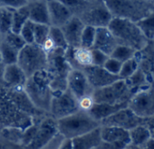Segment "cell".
Masks as SVG:
<instances>
[{"mask_svg":"<svg viewBox=\"0 0 154 149\" xmlns=\"http://www.w3.org/2000/svg\"><path fill=\"white\" fill-rule=\"evenodd\" d=\"M136 52H137L136 50H134V49H132L131 47L118 44L114 48L112 52L111 53L110 57H112V58L118 60L121 62H124V61H128V60H130L131 58H134Z\"/></svg>","mask_w":154,"mask_h":149,"instance_id":"cell-31","label":"cell"},{"mask_svg":"<svg viewBox=\"0 0 154 149\" xmlns=\"http://www.w3.org/2000/svg\"><path fill=\"white\" fill-rule=\"evenodd\" d=\"M78 110V100L68 89L61 93L53 94L49 114L56 120L72 115Z\"/></svg>","mask_w":154,"mask_h":149,"instance_id":"cell-10","label":"cell"},{"mask_svg":"<svg viewBox=\"0 0 154 149\" xmlns=\"http://www.w3.org/2000/svg\"><path fill=\"white\" fill-rule=\"evenodd\" d=\"M107 27L118 44L131 47L136 51L141 50L149 42L144 36L136 22L130 19L112 17Z\"/></svg>","mask_w":154,"mask_h":149,"instance_id":"cell-2","label":"cell"},{"mask_svg":"<svg viewBox=\"0 0 154 149\" xmlns=\"http://www.w3.org/2000/svg\"><path fill=\"white\" fill-rule=\"evenodd\" d=\"M48 39L52 43L54 48L66 50L69 47L67 44V42L65 40V37L63 34V31L60 27L50 26Z\"/></svg>","mask_w":154,"mask_h":149,"instance_id":"cell-29","label":"cell"},{"mask_svg":"<svg viewBox=\"0 0 154 149\" xmlns=\"http://www.w3.org/2000/svg\"><path fill=\"white\" fill-rule=\"evenodd\" d=\"M50 26L62 27L73 16L61 0H47Z\"/></svg>","mask_w":154,"mask_h":149,"instance_id":"cell-15","label":"cell"},{"mask_svg":"<svg viewBox=\"0 0 154 149\" xmlns=\"http://www.w3.org/2000/svg\"><path fill=\"white\" fill-rule=\"evenodd\" d=\"M128 149H142L141 146H139V145H129L127 146Z\"/></svg>","mask_w":154,"mask_h":149,"instance_id":"cell-47","label":"cell"},{"mask_svg":"<svg viewBox=\"0 0 154 149\" xmlns=\"http://www.w3.org/2000/svg\"><path fill=\"white\" fill-rule=\"evenodd\" d=\"M27 1H28V3H29V2H32V1H35V0H27Z\"/></svg>","mask_w":154,"mask_h":149,"instance_id":"cell-48","label":"cell"},{"mask_svg":"<svg viewBox=\"0 0 154 149\" xmlns=\"http://www.w3.org/2000/svg\"><path fill=\"white\" fill-rule=\"evenodd\" d=\"M28 4L27 0H0V8H11L17 9L26 6Z\"/></svg>","mask_w":154,"mask_h":149,"instance_id":"cell-39","label":"cell"},{"mask_svg":"<svg viewBox=\"0 0 154 149\" xmlns=\"http://www.w3.org/2000/svg\"><path fill=\"white\" fill-rule=\"evenodd\" d=\"M2 40H4L5 42H7L8 44H10L11 46H13L18 51H20L26 44V43L24 41V39L19 34L14 33L12 31L4 34Z\"/></svg>","mask_w":154,"mask_h":149,"instance_id":"cell-35","label":"cell"},{"mask_svg":"<svg viewBox=\"0 0 154 149\" xmlns=\"http://www.w3.org/2000/svg\"><path fill=\"white\" fill-rule=\"evenodd\" d=\"M13 11L11 8H0V34L4 35L11 31Z\"/></svg>","mask_w":154,"mask_h":149,"instance_id":"cell-30","label":"cell"},{"mask_svg":"<svg viewBox=\"0 0 154 149\" xmlns=\"http://www.w3.org/2000/svg\"><path fill=\"white\" fill-rule=\"evenodd\" d=\"M104 5L112 17H121L137 22L154 11L151 0H104Z\"/></svg>","mask_w":154,"mask_h":149,"instance_id":"cell-5","label":"cell"},{"mask_svg":"<svg viewBox=\"0 0 154 149\" xmlns=\"http://www.w3.org/2000/svg\"><path fill=\"white\" fill-rule=\"evenodd\" d=\"M125 149H128V148H127V147H126V148H125Z\"/></svg>","mask_w":154,"mask_h":149,"instance_id":"cell-49","label":"cell"},{"mask_svg":"<svg viewBox=\"0 0 154 149\" xmlns=\"http://www.w3.org/2000/svg\"><path fill=\"white\" fill-rule=\"evenodd\" d=\"M72 149H94L102 142L100 127L71 139Z\"/></svg>","mask_w":154,"mask_h":149,"instance_id":"cell-21","label":"cell"},{"mask_svg":"<svg viewBox=\"0 0 154 149\" xmlns=\"http://www.w3.org/2000/svg\"><path fill=\"white\" fill-rule=\"evenodd\" d=\"M85 25L78 16H72L61 27L68 46L76 48L81 46V36Z\"/></svg>","mask_w":154,"mask_h":149,"instance_id":"cell-17","label":"cell"},{"mask_svg":"<svg viewBox=\"0 0 154 149\" xmlns=\"http://www.w3.org/2000/svg\"><path fill=\"white\" fill-rule=\"evenodd\" d=\"M134 58L139 68L145 73L149 81L154 84V41H149L144 48L137 51Z\"/></svg>","mask_w":154,"mask_h":149,"instance_id":"cell-14","label":"cell"},{"mask_svg":"<svg viewBox=\"0 0 154 149\" xmlns=\"http://www.w3.org/2000/svg\"><path fill=\"white\" fill-rule=\"evenodd\" d=\"M19 51L8 44L4 40L0 41V54L6 65L17 63Z\"/></svg>","mask_w":154,"mask_h":149,"instance_id":"cell-27","label":"cell"},{"mask_svg":"<svg viewBox=\"0 0 154 149\" xmlns=\"http://www.w3.org/2000/svg\"><path fill=\"white\" fill-rule=\"evenodd\" d=\"M79 18L85 25H91L97 28L107 27L112 18V16L106 6L103 4L90 9L88 12L84 14L82 17Z\"/></svg>","mask_w":154,"mask_h":149,"instance_id":"cell-16","label":"cell"},{"mask_svg":"<svg viewBox=\"0 0 154 149\" xmlns=\"http://www.w3.org/2000/svg\"><path fill=\"white\" fill-rule=\"evenodd\" d=\"M29 20L35 24L50 25L47 0H35L28 3Z\"/></svg>","mask_w":154,"mask_h":149,"instance_id":"cell-20","label":"cell"},{"mask_svg":"<svg viewBox=\"0 0 154 149\" xmlns=\"http://www.w3.org/2000/svg\"><path fill=\"white\" fill-rule=\"evenodd\" d=\"M83 70L93 90L105 87L120 80L118 75L109 72L103 66L91 65L84 68Z\"/></svg>","mask_w":154,"mask_h":149,"instance_id":"cell-13","label":"cell"},{"mask_svg":"<svg viewBox=\"0 0 154 149\" xmlns=\"http://www.w3.org/2000/svg\"><path fill=\"white\" fill-rule=\"evenodd\" d=\"M136 24L149 41H154V11L137 21Z\"/></svg>","mask_w":154,"mask_h":149,"instance_id":"cell-28","label":"cell"},{"mask_svg":"<svg viewBox=\"0 0 154 149\" xmlns=\"http://www.w3.org/2000/svg\"><path fill=\"white\" fill-rule=\"evenodd\" d=\"M6 64L4 63L1 54H0V85L3 86V75H4V71H5Z\"/></svg>","mask_w":154,"mask_h":149,"instance_id":"cell-45","label":"cell"},{"mask_svg":"<svg viewBox=\"0 0 154 149\" xmlns=\"http://www.w3.org/2000/svg\"><path fill=\"white\" fill-rule=\"evenodd\" d=\"M59 149H72V142L71 139H64Z\"/></svg>","mask_w":154,"mask_h":149,"instance_id":"cell-46","label":"cell"},{"mask_svg":"<svg viewBox=\"0 0 154 149\" xmlns=\"http://www.w3.org/2000/svg\"><path fill=\"white\" fill-rule=\"evenodd\" d=\"M27 77L17 63L6 65L3 86L8 89H23Z\"/></svg>","mask_w":154,"mask_h":149,"instance_id":"cell-18","label":"cell"},{"mask_svg":"<svg viewBox=\"0 0 154 149\" xmlns=\"http://www.w3.org/2000/svg\"><path fill=\"white\" fill-rule=\"evenodd\" d=\"M95 30L96 28L91 25H85L82 36H81V46L85 48H93L94 38H95Z\"/></svg>","mask_w":154,"mask_h":149,"instance_id":"cell-34","label":"cell"},{"mask_svg":"<svg viewBox=\"0 0 154 149\" xmlns=\"http://www.w3.org/2000/svg\"><path fill=\"white\" fill-rule=\"evenodd\" d=\"M67 89L78 100L86 95L93 93V88L90 86L83 70L72 69L67 76Z\"/></svg>","mask_w":154,"mask_h":149,"instance_id":"cell-12","label":"cell"},{"mask_svg":"<svg viewBox=\"0 0 154 149\" xmlns=\"http://www.w3.org/2000/svg\"><path fill=\"white\" fill-rule=\"evenodd\" d=\"M17 63L28 78L35 72L46 69L47 52L40 45L26 43L19 51Z\"/></svg>","mask_w":154,"mask_h":149,"instance_id":"cell-6","label":"cell"},{"mask_svg":"<svg viewBox=\"0 0 154 149\" xmlns=\"http://www.w3.org/2000/svg\"><path fill=\"white\" fill-rule=\"evenodd\" d=\"M147 127L149 128V132H150V136L151 137L154 138V117L152 118H147L145 120V123H144Z\"/></svg>","mask_w":154,"mask_h":149,"instance_id":"cell-43","label":"cell"},{"mask_svg":"<svg viewBox=\"0 0 154 149\" xmlns=\"http://www.w3.org/2000/svg\"><path fill=\"white\" fill-rule=\"evenodd\" d=\"M128 108L141 118L154 117V84L132 94L128 101Z\"/></svg>","mask_w":154,"mask_h":149,"instance_id":"cell-8","label":"cell"},{"mask_svg":"<svg viewBox=\"0 0 154 149\" xmlns=\"http://www.w3.org/2000/svg\"><path fill=\"white\" fill-rule=\"evenodd\" d=\"M101 123L87 112L79 109L75 113L57 119L58 133L65 139H72L100 127Z\"/></svg>","mask_w":154,"mask_h":149,"instance_id":"cell-3","label":"cell"},{"mask_svg":"<svg viewBox=\"0 0 154 149\" xmlns=\"http://www.w3.org/2000/svg\"><path fill=\"white\" fill-rule=\"evenodd\" d=\"M129 145L122 142H104L102 141L94 149H125Z\"/></svg>","mask_w":154,"mask_h":149,"instance_id":"cell-41","label":"cell"},{"mask_svg":"<svg viewBox=\"0 0 154 149\" xmlns=\"http://www.w3.org/2000/svg\"><path fill=\"white\" fill-rule=\"evenodd\" d=\"M29 20V8L28 4L22 7L14 9L13 11V20L11 31L19 34L23 25Z\"/></svg>","mask_w":154,"mask_h":149,"instance_id":"cell-26","label":"cell"},{"mask_svg":"<svg viewBox=\"0 0 154 149\" xmlns=\"http://www.w3.org/2000/svg\"><path fill=\"white\" fill-rule=\"evenodd\" d=\"M144 118H141L135 115L131 109L128 107L123 108L105 119L101 121V126H112L123 128L125 130H131L138 125L145 123Z\"/></svg>","mask_w":154,"mask_h":149,"instance_id":"cell-11","label":"cell"},{"mask_svg":"<svg viewBox=\"0 0 154 149\" xmlns=\"http://www.w3.org/2000/svg\"><path fill=\"white\" fill-rule=\"evenodd\" d=\"M35 121L36 124L35 135L25 149H40L58 133L57 120L50 114Z\"/></svg>","mask_w":154,"mask_h":149,"instance_id":"cell-9","label":"cell"},{"mask_svg":"<svg viewBox=\"0 0 154 149\" xmlns=\"http://www.w3.org/2000/svg\"><path fill=\"white\" fill-rule=\"evenodd\" d=\"M92 96L94 103L122 104L128 103L132 93L125 81L120 79L110 85L94 90Z\"/></svg>","mask_w":154,"mask_h":149,"instance_id":"cell-7","label":"cell"},{"mask_svg":"<svg viewBox=\"0 0 154 149\" xmlns=\"http://www.w3.org/2000/svg\"><path fill=\"white\" fill-rule=\"evenodd\" d=\"M23 90L36 109L49 114L53 91L46 70L37 71L28 77Z\"/></svg>","mask_w":154,"mask_h":149,"instance_id":"cell-1","label":"cell"},{"mask_svg":"<svg viewBox=\"0 0 154 149\" xmlns=\"http://www.w3.org/2000/svg\"><path fill=\"white\" fill-rule=\"evenodd\" d=\"M110 56L104 53L103 52L92 48V61H93V65L96 66H103L105 61Z\"/></svg>","mask_w":154,"mask_h":149,"instance_id":"cell-37","label":"cell"},{"mask_svg":"<svg viewBox=\"0 0 154 149\" xmlns=\"http://www.w3.org/2000/svg\"><path fill=\"white\" fill-rule=\"evenodd\" d=\"M50 25L43 24H35L34 28V42L35 44L44 46L49 36Z\"/></svg>","mask_w":154,"mask_h":149,"instance_id":"cell-32","label":"cell"},{"mask_svg":"<svg viewBox=\"0 0 154 149\" xmlns=\"http://www.w3.org/2000/svg\"><path fill=\"white\" fill-rule=\"evenodd\" d=\"M94 104V100L93 99L92 94L86 95V96L83 97L82 99L78 100L79 109L84 110V111H89V109L93 107Z\"/></svg>","mask_w":154,"mask_h":149,"instance_id":"cell-42","label":"cell"},{"mask_svg":"<svg viewBox=\"0 0 154 149\" xmlns=\"http://www.w3.org/2000/svg\"><path fill=\"white\" fill-rule=\"evenodd\" d=\"M34 28L35 23L31 20H28L21 28L19 34L22 36L24 41L26 43H35L34 42Z\"/></svg>","mask_w":154,"mask_h":149,"instance_id":"cell-36","label":"cell"},{"mask_svg":"<svg viewBox=\"0 0 154 149\" xmlns=\"http://www.w3.org/2000/svg\"><path fill=\"white\" fill-rule=\"evenodd\" d=\"M129 136H130V145H134L139 146H141L149 137H151L150 132L144 123L138 125L135 127L129 130Z\"/></svg>","mask_w":154,"mask_h":149,"instance_id":"cell-25","label":"cell"},{"mask_svg":"<svg viewBox=\"0 0 154 149\" xmlns=\"http://www.w3.org/2000/svg\"><path fill=\"white\" fill-rule=\"evenodd\" d=\"M122 62L119 61L118 60L112 58V57H109L107 59V61H105L103 67L105 68V70H107L109 72L115 74V75L119 76V72L121 70V67H122Z\"/></svg>","mask_w":154,"mask_h":149,"instance_id":"cell-38","label":"cell"},{"mask_svg":"<svg viewBox=\"0 0 154 149\" xmlns=\"http://www.w3.org/2000/svg\"><path fill=\"white\" fill-rule=\"evenodd\" d=\"M65 138L59 133H57L48 143H46L43 147H41L40 149H59L63 141Z\"/></svg>","mask_w":154,"mask_h":149,"instance_id":"cell-40","label":"cell"},{"mask_svg":"<svg viewBox=\"0 0 154 149\" xmlns=\"http://www.w3.org/2000/svg\"><path fill=\"white\" fill-rule=\"evenodd\" d=\"M65 50L54 48L47 52L46 71L50 78V86L53 94L64 91L67 89V76L72 70L65 59Z\"/></svg>","mask_w":154,"mask_h":149,"instance_id":"cell-4","label":"cell"},{"mask_svg":"<svg viewBox=\"0 0 154 149\" xmlns=\"http://www.w3.org/2000/svg\"><path fill=\"white\" fill-rule=\"evenodd\" d=\"M118 45L114 36L108 27H97L95 30V38L93 48L98 49L107 55H111L114 48Z\"/></svg>","mask_w":154,"mask_h":149,"instance_id":"cell-19","label":"cell"},{"mask_svg":"<svg viewBox=\"0 0 154 149\" xmlns=\"http://www.w3.org/2000/svg\"><path fill=\"white\" fill-rule=\"evenodd\" d=\"M100 133L102 141L104 142H122L130 145L129 131L121 127L112 126H101Z\"/></svg>","mask_w":154,"mask_h":149,"instance_id":"cell-23","label":"cell"},{"mask_svg":"<svg viewBox=\"0 0 154 149\" xmlns=\"http://www.w3.org/2000/svg\"><path fill=\"white\" fill-rule=\"evenodd\" d=\"M128 107V103L122 104H108V103H94L93 107L87 111L92 118L101 123L102 120L114 114L118 110Z\"/></svg>","mask_w":154,"mask_h":149,"instance_id":"cell-22","label":"cell"},{"mask_svg":"<svg viewBox=\"0 0 154 149\" xmlns=\"http://www.w3.org/2000/svg\"><path fill=\"white\" fill-rule=\"evenodd\" d=\"M124 81L132 94L143 89H146L153 84L149 81L148 77L145 75V73L140 68H138L132 75H131L128 79Z\"/></svg>","mask_w":154,"mask_h":149,"instance_id":"cell-24","label":"cell"},{"mask_svg":"<svg viewBox=\"0 0 154 149\" xmlns=\"http://www.w3.org/2000/svg\"><path fill=\"white\" fill-rule=\"evenodd\" d=\"M139 68L138 62L135 58H131L124 62H122L121 70L119 72V77L121 80H126L131 75L135 72V70Z\"/></svg>","mask_w":154,"mask_h":149,"instance_id":"cell-33","label":"cell"},{"mask_svg":"<svg viewBox=\"0 0 154 149\" xmlns=\"http://www.w3.org/2000/svg\"><path fill=\"white\" fill-rule=\"evenodd\" d=\"M142 149H154V138L153 137H149L142 145H141Z\"/></svg>","mask_w":154,"mask_h":149,"instance_id":"cell-44","label":"cell"}]
</instances>
